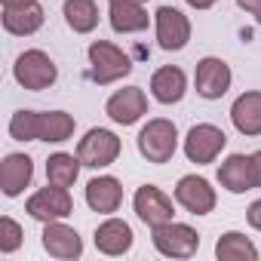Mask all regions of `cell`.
Segmentation results:
<instances>
[{
    "label": "cell",
    "mask_w": 261,
    "mask_h": 261,
    "mask_svg": "<svg viewBox=\"0 0 261 261\" xmlns=\"http://www.w3.org/2000/svg\"><path fill=\"white\" fill-rule=\"evenodd\" d=\"M74 117L68 111H16L10 117V136L16 142H49L62 145L74 136Z\"/></svg>",
    "instance_id": "cell-1"
},
{
    "label": "cell",
    "mask_w": 261,
    "mask_h": 261,
    "mask_svg": "<svg viewBox=\"0 0 261 261\" xmlns=\"http://www.w3.org/2000/svg\"><path fill=\"white\" fill-rule=\"evenodd\" d=\"M86 56H89V77L98 86L117 83L126 74H133V59H129L117 43H111V40H92Z\"/></svg>",
    "instance_id": "cell-2"
},
{
    "label": "cell",
    "mask_w": 261,
    "mask_h": 261,
    "mask_svg": "<svg viewBox=\"0 0 261 261\" xmlns=\"http://www.w3.org/2000/svg\"><path fill=\"white\" fill-rule=\"evenodd\" d=\"M178 151V129L172 120L166 117H154L142 126L139 133V154L148 160V163H169Z\"/></svg>",
    "instance_id": "cell-3"
},
{
    "label": "cell",
    "mask_w": 261,
    "mask_h": 261,
    "mask_svg": "<svg viewBox=\"0 0 261 261\" xmlns=\"http://www.w3.org/2000/svg\"><path fill=\"white\" fill-rule=\"evenodd\" d=\"M13 77H16V83L22 89L40 92V89H49L59 80V68L49 59V53H43V49H25L16 59V65H13Z\"/></svg>",
    "instance_id": "cell-4"
},
{
    "label": "cell",
    "mask_w": 261,
    "mask_h": 261,
    "mask_svg": "<svg viewBox=\"0 0 261 261\" xmlns=\"http://www.w3.org/2000/svg\"><path fill=\"white\" fill-rule=\"evenodd\" d=\"M227 145V136H224V129L215 126V123H197L188 129V136H185V157L197 166H209L218 160V154L224 151Z\"/></svg>",
    "instance_id": "cell-5"
},
{
    "label": "cell",
    "mask_w": 261,
    "mask_h": 261,
    "mask_svg": "<svg viewBox=\"0 0 261 261\" xmlns=\"http://www.w3.org/2000/svg\"><path fill=\"white\" fill-rule=\"evenodd\" d=\"M120 151H123L120 139L111 133V129H101V126L89 129V133L77 142V157L89 169H108L111 163H117Z\"/></svg>",
    "instance_id": "cell-6"
},
{
    "label": "cell",
    "mask_w": 261,
    "mask_h": 261,
    "mask_svg": "<svg viewBox=\"0 0 261 261\" xmlns=\"http://www.w3.org/2000/svg\"><path fill=\"white\" fill-rule=\"evenodd\" d=\"M151 243H154V249H157L160 255H166V258H191V255H197V249H200V233H197L191 224L166 221V224L154 227Z\"/></svg>",
    "instance_id": "cell-7"
},
{
    "label": "cell",
    "mask_w": 261,
    "mask_h": 261,
    "mask_svg": "<svg viewBox=\"0 0 261 261\" xmlns=\"http://www.w3.org/2000/svg\"><path fill=\"white\" fill-rule=\"evenodd\" d=\"M25 212L34 221H43V224L46 221H65L74 212V200H71L68 188H59V185H49L46 181V188H40L37 194L28 197Z\"/></svg>",
    "instance_id": "cell-8"
},
{
    "label": "cell",
    "mask_w": 261,
    "mask_h": 261,
    "mask_svg": "<svg viewBox=\"0 0 261 261\" xmlns=\"http://www.w3.org/2000/svg\"><path fill=\"white\" fill-rule=\"evenodd\" d=\"M154 31L160 49L166 53H178L191 43V19L175 7H160L154 13Z\"/></svg>",
    "instance_id": "cell-9"
},
{
    "label": "cell",
    "mask_w": 261,
    "mask_h": 261,
    "mask_svg": "<svg viewBox=\"0 0 261 261\" xmlns=\"http://www.w3.org/2000/svg\"><path fill=\"white\" fill-rule=\"evenodd\" d=\"M233 83V74H230V65L218 56H206L197 62V71H194V86H197V95L215 101L221 98Z\"/></svg>",
    "instance_id": "cell-10"
},
{
    "label": "cell",
    "mask_w": 261,
    "mask_h": 261,
    "mask_svg": "<svg viewBox=\"0 0 261 261\" xmlns=\"http://www.w3.org/2000/svg\"><path fill=\"white\" fill-rule=\"evenodd\" d=\"M175 203L191 215H209L218 203V194L203 175H181L175 185Z\"/></svg>",
    "instance_id": "cell-11"
},
{
    "label": "cell",
    "mask_w": 261,
    "mask_h": 261,
    "mask_svg": "<svg viewBox=\"0 0 261 261\" xmlns=\"http://www.w3.org/2000/svg\"><path fill=\"white\" fill-rule=\"evenodd\" d=\"M105 114L117 126H133V123H139L148 114V95H145V89L142 86H123V89H117L108 98Z\"/></svg>",
    "instance_id": "cell-12"
},
{
    "label": "cell",
    "mask_w": 261,
    "mask_h": 261,
    "mask_svg": "<svg viewBox=\"0 0 261 261\" xmlns=\"http://www.w3.org/2000/svg\"><path fill=\"white\" fill-rule=\"evenodd\" d=\"M133 209H136V215H139L151 230L160 227V224H166V221H172V215H175L172 200H169L157 185H142V188L136 191V197H133Z\"/></svg>",
    "instance_id": "cell-13"
},
{
    "label": "cell",
    "mask_w": 261,
    "mask_h": 261,
    "mask_svg": "<svg viewBox=\"0 0 261 261\" xmlns=\"http://www.w3.org/2000/svg\"><path fill=\"white\" fill-rule=\"evenodd\" d=\"M40 243L43 249L59 258V261H71V258H80L83 255V240L74 227H68L65 221H46L43 224V233H40Z\"/></svg>",
    "instance_id": "cell-14"
},
{
    "label": "cell",
    "mask_w": 261,
    "mask_h": 261,
    "mask_svg": "<svg viewBox=\"0 0 261 261\" xmlns=\"http://www.w3.org/2000/svg\"><path fill=\"white\" fill-rule=\"evenodd\" d=\"M133 243H136V233L123 218H108L95 227V249L101 255H111V258L126 255L133 249Z\"/></svg>",
    "instance_id": "cell-15"
},
{
    "label": "cell",
    "mask_w": 261,
    "mask_h": 261,
    "mask_svg": "<svg viewBox=\"0 0 261 261\" xmlns=\"http://www.w3.org/2000/svg\"><path fill=\"white\" fill-rule=\"evenodd\" d=\"M0 22H4V31L13 34V37H31V34H37L43 28L46 13L34 0V4H28V7H4Z\"/></svg>",
    "instance_id": "cell-16"
},
{
    "label": "cell",
    "mask_w": 261,
    "mask_h": 261,
    "mask_svg": "<svg viewBox=\"0 0 261 261\" xmlns=\"http://www.w3.org/2000/svg\"><path fill=\"white\" fill-rule=\"evenodd\" d=\"M230 123L240 136H261V92L252 89V92H243L237 95V101L230 105Z\"/></svg>",
    "instance_id": "cell-17"
},
{
    "label": "cell",
    "mask_w": 261,
    "mask_h": 261,
    "mask_svg": "<svg viewBox=\"0 0 261 261\" xmlns=\"http://www.w3.org/2000/svg\"><path fill=\"white\" fill-rule=\"evenodd\" d=\"M188 92V74L178 65H163L151 77V95L160 105H178Z\"/></svg>",
    "instance_id": "cell-18"
},
{
    "label": "cell",
    "mask_w": 261,
    "mask_h": 261,
    "mask_svg": "<svg viewBox=\"0 0 261 261\" xmlns=\"http://www.w3.org/2000/svg\"><path fill=\"white\" fill-rule=\"evenodd\" d=\"M218 185L230 194H246L255 191V172H252V154H230L218 166Z\"/></svg>",
    "instance_id": "cell-19"
},
{
    "label": "cell",
    "mask_w": 261,
    "mask_h": 261,
    "mask_svg": "<svg viewBox=\"0 0 261 261\" xmlns=\"http://www.w3.org/2000/svg\"><path fill=\"white\" fill-rule=\"evenodd\" d=\"M123 203V185L114 175H98L86 185V206L98 215H114Z\"/></svg>",
    "instance_id": "cell-20"
},
{
    "label": "cell",
    "mask_w": 261,
    "mask_h": 261,
    "mask_svg": "<svg viewBox=\"0 0 261 261\" xmlns=\"http://www.w3.org/2000/svg\"><path fill=\"white\" fill-rule=\"evenodd\" d=\"M34 178V160L28 154H7L0 166V191L7 197H19Z\"/></svg>",
    "instance_id": "cell-21"
},
{
    "label": "cell",
    "mask_w": 261,
    "mask_h": 261,
    "mask_svg": "<svg viewBox=\"0 0 261 261\" xmlns=\"http://www.w3.org/2000/svg\"><path fill=\"white\" fill-rule=\"evenodd\" d=\"M108 22L117 34H139L151 25V16L145 4H129V0H111Z\"/></svg>",
    "instance_id": "cell-22"
},
{
    "label": "cell",
    "mask_w": 261,
    "mask_h": 261,
    "mask_svg": "<svg viewBox=\"0 0 261 261\" xmlns=\"http://www.w3.org/2000/svg\"><path fill=\"white\" fill-rule=\"evenodd\" d=\"M215 258L218 261H258V246L246 233L227 230L215 243Z\"/></svg>",
    "instance_id": "cell-23"
},
{
    "label": "cell",
    "mask_w": 261,
    "mask_h": 261,
    "mask_svg": "<svg viewBox=\"0 0 261 261\" xmlns=\"http://www.w3.org/2000/svg\"><path fill=\"white\" fill-rule=\"evenodd\" d=\"M65 22L74 34H89L98 28V4L95 0H65Z\"/></svg>",
    "instance_id": "cell-24"
},
{
    "label": "cell",
    "mask_w": 261,
    "mask_h": 261,
    "mask_svg": "<svg viewBox=\"0 0 261 261\" xmlns=\"http://www.w3.org/2000/svg\"><path fill=\"white\" fill-rule=\"evenodd\" d=\"M80 166L83 163H80L77 154H65V151L49 154V160H46V181L59 185V188H71L77 181V175H80Z\"/></svg>",
    "instance_id": "cell-25"
},
{
    "label": "cell",
    "mask_w": 261,
    "mask_h": 261,
    "mask_svg": "<svg viewBox=\"0 0 261 261\" xmlns=\"http://www.w3.org/2000/svg\"><path fill=\"white\" fill-rule=\"evenodd\" d=\"M19 246H22V224L16 218L4 215V218H0V252L13 255Z\"/></svg>",
    "instance_id": "cell-26"
},
{
    "label": "cell",
    "mask_w": 261,
    "mask_h": 261,
    "mask_svg": "<svg viewBox=\"0 0 261 261\" xmlns=\"http://www.w3.org/2000/svg\"><path fill=\"white\" fill-rule=\"evenodd\" d=\"M237 7H240V10H246V13L261 25V0H237Z\"/></svg>",
    "instance_id": "cell-27"
},
{
    "label": "cell",
    "mask_w": 261,
    "mask_h": 261,
    "mask_svg": "<svg viewBox=\"0 0 261 261\" xmlns=\"http://www.w3.org/2000/svg\"><path fill=\"white\" fill-rule=\"evenodd\" d=\"M246 221H249V224L261 233V200H255V203L246 209Z\"/></svg>",
    "instance_id": "cell-28"
},
{
    "label": "cell",
    "mask_w": 261,
    "mask_h": 261,
    "mask_svg": "<svg viewBox=\"0 0 261 261\" xmlns=\"http://www.w3.org/2000/svg\"><path fill=\"white\" fill-rule=\"evenodd\" d=\"M252 172H255V188H261V151L252 154Z\"/></svg>",
    "instance_id": "cell-29"
},
{
    "label": "cell",
    "mask_w": 261,
    "mask_h": 261,
    "mask_svg": "<svg viewBox=\"0 0 261 261\" xmlns=\"http://www.w3.org/2000/svg\"><path fill=\"white\" fill-rule=\"evenodd\" d=\"M185 4H188L191 10H212L218 0H185Z\"/></svg>",
    "instance_id": "cell-30"
},
{
    "label": "cell",
    "mask_w": 261,
    "mask_h": 261,
    "mask_svg": "<svg viewBox=\"0 0 261 261\" xmlns=\"http://www.w3.org/2000/svg\"><path fill=\"white\" fill-rule=\"evenodd\" d=\"M4 7H28V4H34V0H0Z\"/></svg>",
    "instance_id": "cell-31"
},
{
    "label": "cell",
    "mask_w": 261,
    "mask_h": 261,
    "mask_svg": "<svg viewBox=\"0 0 261 261\" xmlns=\"http://www.w3.org/2000/svg\"><path fill=\"white\" fill-rule=\"evenodd\" d=\"M129 4H148V0H129Z\"/></svg>",
    "instance_id": "cell-32"
}]
</instances>
